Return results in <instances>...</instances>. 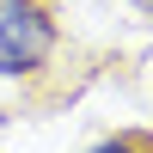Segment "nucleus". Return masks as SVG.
I'll return each mask as SVG.
<instances>
[{
	"label": "nucleus",
	"instance_id": "nucleus-1",
	"mask_svg": "<svg viewBox=\"0 0 153 153\" xmlns=\"http://www.w3.org/2000/svg\"><path fill=\"white\" fill-rule=\"evenodd\" d=\"M49 55V19L31 0H0V74H25Z\"/></svg>",
	"mask_w": 153,
	"mask_h": 153
},
{
	"label": "nucleus",
	"instance_id": "nucleus-2",
	"mask_svg": "<svg viewBox=\"0 0 153 153\" xmlns=\"http://www.w3.org/2000/svg\"><path fill=\"white\" fill-rule=\"evenodd\" d=\"M98 153H129V147H98Z\"/></svg>",
	"mask_w": 153,
	"mask_h": 153
}]
</instances>
